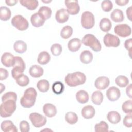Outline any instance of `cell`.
I'll return each instance as SVG.
<instances>
[{"label": "cell", "instance_id": "cell-1", "mask_svg": "<svg viewBox=\"0 0 132 132\" xmlns=\"http://www.w3.org/2000/svg\"><path fill=\"white\" fill-rule=\"evenodd\" d=\"M37 92L36 89L30 87L26 89L24 92L23 96L20 99V104L24 108L32 107L36 102Z\"/></svg>", "mask_w": 132, "mask_h": 132}, {"label": "cell", "instance_id": "cell-2", "mask_svg": "<svg viewBox=\"0 0 132 132\" xmlns=\"http://www.w3.org/2000/svg\"><path fill=\"white\" fill-rule=\"evenodd\" d=\"M86 80V75L82 72H75L69 73L65 77L64 81L70 87H76L84 84Z\"/></svg>", "mask_w": 132, "mask_h": 132}, {"label": "cell", "instance_id": "cell-3", "mask_svg": "<svg viewBox=\"0 0 132 132\" xmlns=\"http://www.w3.org/2000/svg\"><path fill=\"white\" fill-rule=\"evenodd\" d=\"M16 108V101L14 100H7L1 104V116L2 118L10 117Z\"/></svg>", "mask_w": 132, "mask_h": 132}, {"label": "cell", "instance_id": "cell-4", "mask_svg": "<svg viewBox=\"0 0 132 132\" xmlns=\"http://www.w3.org/2000/svg\"><path fill=\"white\" fill-rule=\"evenodd\" d=\"M81 42L85 46H89L94 52H97L101 50L102 46L100 42L93 34L85 35L82 39Z\"/></svg>", "mask_w": 132, "mask_h": 132}, {"label": "cell", "instance_id": "cell-5", "mask_svg": "<svg viewBox=\"0 0 132 132\" xmlns=\"http://www.w3.org/2000/svg\"><path fill=\"white\" fill-rule=\"evenodd\" d=\"M13 67L11 70V75L16 80L20 75L23 74L25 69V62L21 57L16 56L15 57V63Z\"/></svg>", "mask_w": 132, "mask_h": 132}, {"label": "cell", "instance_id": "cell-6", "mask_svg": "<svg viewBox=\"0 0 132 132\" xmlns=\"http://www.w3.org/2000/svg\"><path fill=\"white\" fill-rule=\"evenodd\" d=\"M94 24L95 19L93 13L89 11L84 12L81 16V24L82 27L87 29H91Z\"/></svg>", "mask_w": 132, "mask_h": 132}, {"label": "cell", "instance_id": "cell-7", "mask_svg": "<svg viewBox=\"0 0 132 132\" xmlns=\"http://www.w3.org/2000/svg\"><path fill=\"white\" fill-rule=\"evenodd\" d=\"M12 26L20 31L26 30L29 26L27 20L22 15L18 14L14 16L11 21Z\"/></svg>", "mask_w": 132, "mask_h": 132}, {"label": "cell", "instance_id": "cell-8", "mask_svg": "<svg viewBox=\"0 0 132 132\" xmlns=\"http://www.w3.org/2000/svg\"><path fill=\"white\" fill-rule=\"evenodd\" d=\"M29 118L32 125L36 127H41L44 126L47 122L45 117L37 112L31 113Z\"/></svg>", "mask_w": 132, "mask_h": 132}, {"label": "cell", "instance_id": "cell-9", "mask_svg": "<svg viewBox=\"0 0 132 132\" xmlns=\"http://www.w3.org/2000/svg\"><path fill=\"white\" fill-rule=\"evenodd\" d=\"M114 32L119 36L125 38L131 35V27L126 24H121L117 25L114 28Z\"/></svg>", "mask_w": 132, "mask_h": 132}, {"label": "cell", "instance_id": "cell-10", "mask_svg": "<svg viewBox=\"0 0 132 132\" xmlns=\"http://www.w3.org/2000/svg\"><path fill=\"white\" fill-rule=\"evenodd\" d=\"M103 41L106 47H118L120 44V40L113 34L107 33L104 37Z\"/></svg>", "mask_w": 132, "mask_h": 132}, {"label": "cell", "instance_id": "cell-11", "mask_svg": "<svg viewBox=\"0 0 132 132\" xmlns=\"http://www.w3.org/2000/svg\"><path fill=\"white\" fill-rule=\"evenodd\" d=\"M65 5L67 7V11L71 15H76L80 11V7L77 0L65 1Z\"/></svg>", "mask_w": 132, "mask_h": 132}, {"label": "cell", "instance_id": "cell-12", "mask_svg": "<svg viewBox=\"0 0 132 132\" xmlns=\"http://www.w3.org/2000/svg\"><path fill=\"white\" fill-rule=\"evenodd\" d=\"M107 98L112 102L117 101L121 96L120 90L114 86L110 87L106 91Z\"/></svg>", "mask_w": 132, "mask_h": 132}, {"label": "cell", "instance_id": "cell-13", "mask_svg": "<svg viewBox=\"0 0 132 132\" xmlns=\"http://www.w3.org/2000/svg\"><path fill=\"white\" fill-rule=\"evenodd\" d=\"M1 62L6 67H13L15 63V57L10 53L5 52L1 57Z\"/></svg>", "mask_w": 132, "mask_h": 132}, {"label": "cell", "instance_id": "cell-14", "mask_svg": "<svg viewBox=\"0 0 132 132\" xmlns=\"http://www.w3.org/2000/svg\"><path fill=\"white\" fill-rule=\"evenodd\" d=\"M110 81L106 76H100L96 78L94 82V86L98 90H104L109 85Z\"/></svg>", "mask_w": 132, "mask_h": 132}, {"label": "cell", "instance_id": "cell-15", "mask_svg": "<svg viewBox=\"0 0 132 132\" xmlns=\"http://www.w3.org/2000/svg\"><path fill=\"white\" fill-rule=\"evenodd\" d=\"M69 14L66 9L61 8L56 11L55 18L57 22L59 23H64L68 20Z\"/></svg>", "mask_w": 132, "mask_h": 132}, {"label": "cell", "instance_id": "cell-16", "mask_svg": "<svg viewBox=\"0 0 132 132\" xmlns=\"http://www.w3.org/2000/svg\"><path fill=\"white\" fill-rule=\"evenodd\" d=\"M43 112L45 116L52 118L57 114V108L53 104L47 103L44 104L43 107Z\"/></svg>", "mask_w": 132, "mask_h": 132}, {"label": "cell", "instance_id": "cell-17", "mask_svg": "<svg viewBox=\"0 0 132 132\" xmlns=\"http://www.w3.org/2000/svg\"><path fill=\"white\" fill-rule=\"evenodd\" d=\"M45 20L38 13H35L31 15L30 18V22L32 26L35 27H39L43 25Z\"/></svg>", "mask_w": 132, "mask_h": 132}, {"label": "cell", "instance_id": "cell-18", "mask_svg": "<svg viewBox=\"0 0 132 132\" xmlns=\"http://www.w3.org/2000/svg\"><path fill=\"white\" fill-rule=\"evenodd\" d=\"M1 129L4 132H17L18 129L13 122L10 120H5L2 122Z\"/></svg>", "mask_w": 132, "mask_h": 132}, {"label": "cell", "instance_id": "cell-19", "mask_svg": "<svg viewBox=\"0 0 132 132\" xmlns=\"http://www.w3.org/2000/svg\"><path fill=\"white\" fill-rule=\"evenodd\" d=\"M95 113L94 108L91 105H87L84 106L81 110L82 116L86 119L92 118Z\"/></svg>", "mask_w": 132, "mask_h": 132}, {"label": "cell", "instance_id": "cell-20", "mask_svg": "<svg viewBox=\"0 0 132 132\" xmlns=\"http://www.w3.org/2000/svg\"><path fill=\"white\" fill-rule=\"evenodd\" d=\"M81 41L78 38H73L70 40L68 43V49L72 52L77 51L80 48Z\"/></svg>", "mask_w": 132, "mask_h": 132}, {"label": "cell", "instance_id": "cell-21", "mask_svg": "<svg viewBox=\"0 0 132 132\" xmlns=\"http://www.w3.org/2000/svg\"><path fill=\"white\" fill-rule=\"evenodd\" d=\"M111 20L117 23L122 22L124 19V15L123 11L119 9H115L110 14Z\"/></svg>", "mask_w": 132, "mask_h": 132}, {"label": "cell", "instance_id": "cell-22", "mask_svg": "<svg viewBox=\"0 0 132 132\" xmlns=\"http://www.w3.org/2000/svg\"><path fill=\"white\" fill-rule=\"evenodd\" d=\"M43 68L38 65H32L29 70V73L31 76L34 78H39L43 74Z\"/></svg>", "mask_w": 132, "mask_h": 132}, {"label": "cell", "instance_id": "cell-23", "mask_svg": "<svg viewBox=\"0 0 132 132\" xmlns=\"http://www.w3.org/2000/svg\"><path fill=\"white\" fill-rule=\"evenodd\" d=\"M75 96L77 101L80 104H85L89 101V94L85 90H80L77 91Z\"/></svg>", "mask_w": 132, "mask_h": 132}, {"label": "cell", "instance_id": "cell-24", "mask_svg": "<svg viewBox=\"0 0 132 132\" xmlns=\"http://www.w3.org/2000/svg\"><path fill=\"white\" fill-rule=\"evenodd\" d=\"M107 118L110 123L114 124L118 123L121 120V115L116 111H109L107 113Z\"/></svg>", "mask_w": 132, "mask_h": 132}, {"label": "cell", "instance_id": "cell-25", "mask_svg": "<svg viewBox=\"0 0 132 132\" xmlns=\"http://www.w3.org/2000/svg\"><path fill=\"white\" fill-rule=\"evenodd\" d=\"M20 3L27 9L33 10L36 9L39 5V2L36 0H20Z\"/></svg>", "mask_w": 132, "mask_h": 132}, {"label": "cell", "instance_id": "cell-26", "mask_svg": "<svg viewBox=\"0 0 132 132\" xmlns=\"http://www.w3.org/2000/svg\"><path fill=\"white\" fill-rule=\"evenodd\" d=\"M93 59V55L92 53L88 50L82 51L80 55V60L84 64H89L91 63Z\"/></svg>", "mask_w": 132, "mask_h": 132}, {"label": "cell", "instance_id": "cell-27", "mask_svg": "<svg viewBox=\"0 0 132 132\" xmlns=\"http://www.w3.org/2000/svg\"><path fill=\"white\" fill-rule=\"evenodd\" d=\"M51 60L50 54L46 51H42L39 53L37 58L38 62L41 65L47 64Z\"/></svg>", "mask_w": 132, "mask_h": 132}, {"label": "cell", "instance_id": "cell-28", "mask_svg": "<svg viewBox=\"0 0 132 132\" xmlns=\"http://www.w3.org/2000/svg\"><path fill=\"white\" fill-rule=\"evenodd\" d=\"M13 48L16 53L22 54L26 52L27 50V44L23 41L18 40L14 42Z\"/></svg>", "mask_w": 132, "mask_h": 132}, {"label": "cell", "instance_id": "cell-29", "mask_svg": "<svg viewBox=\"0 0 132 132\" xmlns=\"http://www.w3.org/2000/svg\"><path fill=\"white\" fill-rule=\"evenodd\" d=\"M104 96L100 91H95L91 95V101L92 103L96 105H100L102 103Z\"/></svg>", "mask_w": 132, "mask_h": 132}, {"label": "cell", "instance_id": "cell-30", "mask_svg": "<svg viewBox=\"0 0 132 132\" xmlns=\"http://www.w3.org/2000/svg\"><path fill=\"white\" fill-rule=\"evenodd\" d=\"M112 27V24L110 20L106 18L101 19L100 22V28L101 30L104 32H108Z\"/></svg>", "mask_w": 132, "mask_h": 132}, {"label": "cell", "instance_id": "cell-31", "mask_svg": "<svg viewBox=\"0 0 132 132\" xmlns=\"http://www.w3.org/2000/svg\"><path fill=\"white\" fill-rule=\"evenodd\" d=\"M11 15V10L5 6L0 7V19L2 21H6L10 19Z\"/></svg>", "mask_w": 132, "mask_h": 132}, {"label": "cell", "instance_id": "cell-32", "mask_svg": "<svg viewBox=\"0 0 132 132\" xmlns=\"http://www.w3.org/2000/svg\"><path fill=\"white\" fill-rule=\"evenodd\" d=\"M38 12L45 20H46L51 18L52 11L50 7L47 6H42L39 8Z\"/></svg>", "mask_w": 132, "mask_h": 132}, {"label": "cell", "instance_id": "cell-33", "mask_svg": "<svg viewBox=\"0 0 132 132\" xmlns=\"http://www.w3.org/2000/svg\"><path fill=\"white\" fill-rule=\"evenodd\" d=\"M73 28L71 26L67 25L64 26L60 31V36L64 39H69L73 34Z\"/></svg>", "mask_w": 132, "mask_h": 132}, {"label": "cell", "instance_id": "cell-34", "mask_svg": "<svg viewBox=\"0 0 132 132\" xmlns=\"http://www.w3.org/2000/svg\"><path fill=\"white\" fill-rule=\"evenodd\" d=\"M37 87L40 92H46L50 89V82L46 79H41L37 82Z\"/></svg>", "mask_w": 132, "mask_h": 132}, {"label": "cell", "instance_id": "cell-35", "mask_svg": "<svg viewBox=\"0 0 132 132\" xmlns=\"http://www.w3.org/2000/svg\"><path fill=\"white\" fill-rule=\"evenodd\" d=\"M116 84L121 88H124L127 86L129 84V80L128 78L124 75H119L115 79Z\"/></svg>", "mask_w": 132, "mask_h": 132}, {"label": "cell", "instance_id": "cell-36", "mask_svg": "<svg viewBox=\"0 0 132 132\" xmlns=\"http://www.w3.org/2000/svg\"><path fill=\"white\" fill-rule=\"evenodd\" d=\"M52 89L54 93L59 95L63 92L64 90V86L62 82L60 81H56L52 85Z\"/></svg>", "mask_w": 132, "mask_h": 132}, {"label": "cell", "instance_id": "cell-37", "mask_svg": "<svg viewBox=\"0 0 132 132\" xmlns=\"http://www.w3.org/2000/svg\"><path fill=\"white\" fill-rule=\"evenodd\" d=\"M65 120L68 123L73 125L78 121V116L75 112H68L65 115Z\"/></svg>", "mask_w": 132, "mask_h": 132}, {"label": "cell", "instance_id": "cell-38", "mask_svg": "<svg viewBox=\"0 0 132 132\" xmlns=\"http://www.w3.org/2000/svg\"><path fill=\"white\" fill-rule=\"evenodd\" d=\"M16 82L21 87H25L28 85L29 79L27 75L22 74L16 79Z\"/></svg>", "mask_w": 132, "mask_h": 132}, {"label": "cell", "instance_id": "cell-39", "mask_svg": "<svg viewBox=\"0 0 132 132\" xmlns=\"http://www.w3.org/2000/svg\"><path fill=\"white\" fill-rule=\"evenodd\" d=\"M94 129L96 132L108 131V125L106 122L102 121L99 123H97L95 125Z\"/></svg>", "mask_w": 132, "mask_h": 132}, {"label": "cell", "instance_id": "cell-40", "mask_svg": "<svg viewBox=\"0 0 132 132\" xmlns=\"http://www.w3.org/2000/svg\"><path fill=\"white\" fill-rule=\"evenodd\" d=\"M62 46L59 43L53 44L51 47V51L52 54L55 56H58L60 55L62 52Z\"/></svg>", "mask_w": 132, "mask_h": 132}, {"label": "cell", "instance_id": "cell-41", "mask_svg": "<svg viewBox=\"0 0 132 132\" xmlns=\"http://www.w3.org/2000/svg\"><path fill=\"white\" fill-rule=\"evenodd\" d=\"M123 111L125 113H131L132 112V101L131 100L125 101L122 106Z\"/></svg>", "mask_w": 132, "mask_h": 132}, {"label": "cell", "instance_id": "cell-42", "mask_svg": "<svg viewBox=\"0 0 132 132\" xmlns=\"http://www.w3.org/2000/svg\"><path fill=\"white\" fill-rule=\"evenodd\" d=\"M101 7L104 11L109 12L113 8V4L109 0H105L102 2Z\"/></svg>", "mask_w": 132, "mask_h": 132}, {"label": "cell", "instance_id": "cell-43", "mask_svg": "<svg viewBox=\"0 0 132 132\" xmlns=\"http://www.w3.org/2000/svg\"><path fill=\"white\" fill-rule=\"evenodd\" d=\"M14 100L16 101L17 100V95L16 93L14 92H8L5 93L3 96H2V102L7 100Z\"/></svg>", "mask_w": 132, "mask_h": 132}, {"label": "cell", "instance_id": "cell-44", "mask_svg": "<svg viewBox=\"0 0 132 132\" xmlns=\"http://www.w3.org/2000/svg\"><path fill=\"white\" fill-rule=\"evenodd\" d=\"M123 124L127 127H131L132 126V120H131V113H127V115L124 118Z\"/></svg>", "mask_w": 132, "mask_h": 132}, {"label": "cell", "instance_id": "cell-45", "mask_svg": "<svg viewBox=\"0 0 132 132\" xmlns=\"http://www.w3.org/2000/svg\"><path fill=\"white\" fill-rule=\"evenodd\" d=\"M20 129L22 132H28L30 130V126L26 121H22L20 123Z\"/></svg>", "mask_w": 132, "mask_h": 132}, {"label": "cell", "instance_id": "cell-46", "mask_svg": "<svg viewBox=\"0 0 132 132\" xmlns=\"http://www.w3.org/2000/svg\"><path fill=\"white\" fill-rule=\"evenodd\" d=\"M131 45H132V39L131 38L125 40V41L124 42V47L127 51H128L129 55L130 57H131Z\"/></svg>", "mask_w": 132, "mask_h": 132}, {"label": "cell", "instance_id": "cell-47", "mask_svg": "<svg viewBox=\"0 0 132 132\" xmlns=\"http://www.w3.org/2000/svg\"><path fill=\"white\" fill-rule=\"evenodd\" d=\"M8 76V71L4 69L1 68H0V80H3L7 78Z\"/></svg>", "mask_w": 132, "mask_h": 132}, {"label": "cell", "instance_id": "cell-48", "mask_svg": "<svg viewBox=\"0 0 132 132\" xmlns=\"http://www.w3.org/2000/svg\"><path fill=\"white\" fill-rule=\"evenodd\" d=\"M131 87H132V85H131V84H130L129 85H128V86L126 88V95L130 98H131V97H132V93H131L132 89H131Z\"/></svg>", "mask_w": 132, "mask_h": 132}, {"label": "cell", "instance_id": "cell-49", "mask_svg": "<svg viewBox=\"0 0 132 132\" xmlns=\"http://www.w3.org/2000/svg\"><path fill=\"white\" fill-rule=\"evenodd\" d=\"M129 2L128 0H117L116 1V3L117 5L120 6H123L127 4Z\"/></svg>", "mask_w": 132, "mask_h": 132}, {"label": "cell", "instance_id": "cell-50", "mask_svg": "<svg viewBox=\"0 0 132 132\" xmlns=\"http://www.w3.org/2000/svg\"><path fill=\"white\" fill-rule=\"evenodd\" d=\"M131 12H132V7L130 6L127 8L126 10V13L127 18L129 20V21H131Z\"/></svg>", "mask_w": 132, "mask_h": 132}, {"label": "cell", "instance_id": "cell-51", "mask_svg": "<svg viewBox=\"0 0 132 132\" xmlns=\"http://www.w3.org/2000/svg\"><path fill=\"white\" fill-rule=\"evenodd\" d=\"M5 3L8 6H13L16 4L18 3L17 0H6L5 1Z\"/></svg>", "mask_w": 132, "mask_h": 132}, {"label": "cell", "instance_id": "cell-52", "mask_svg": "<svg viewBox=\"0 0 132 132\" xmlns=\"http://www.w3.org/2000/svg\"><path fill=\"white\" fill-rule=\"evenodd\" d=\"M1 93L4 90H5V86L1 83Z\"/></svg>", "mask_w": 132, "mask_h": 132}, {"label": "cell", "instance_id": "cell-53", "mask_svg": "<svg viewBox=\"0 0 132 132\" xmlns=\"http://www.w3.org/2000/svg\"><path fill=\"white\" fill-rule=\"evenodd\" d=\"M42 1V2H43V3H50V2H52V1Z\"/></svg>", "mask_w": 132, "mask_h": 132}]
</instances>
